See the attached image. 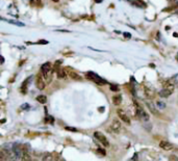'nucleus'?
<instances>
[{"label":"nucleus","mask_w":178,"mask_h":161,"mask_svg":"<svg viewBox=\"0 0 178 161\" xmlns=\"http://www.w3.org/2000/svg\"><path fill=\"white\" fill-rule=\"evenodd\" d=\"M44 76H43V74H42V72L41 73H39L38 75H36V87H38L39 89H44L45 88V86H46V83H45V81H44Z\"/></svg>","instance_id":"obj_4"},{"label":"nucleus","mask_w":178,"mask_h":161,"mask_svg":"<svg viewBox=\"0 0 178 161\" xmlns=\"http://www.w3.org/2000/svg\"><path fill=\"white\" fill-rule=\"evenodd\" d=\"M136 115H138V117H140L142 121L148 122L149 121V115L148 113H147L145 110H143L140 106H139V104H136Z\"/></svg>","instance_id":"obj_3"},{"label":"nucleus","mask_w":178,"mask_h":161,"mask_svg":"<svg viewBox=\"0 0 178 161\" xmlns=\"http://www.w3.org/2000/svg\"><path fill=\"white\" fill-rule=\"evenodd\" d=\"M7 22L11 24H14V25H17V26H20V27H23L24 26V23L22 22H19V21H13V20H7Z\"/></svg>","instance_id":"obj_22"},{"label":"nucleus","mask_w":178,"mask_h":161,"mask_svg":"<svg viewBox=\"0 0 178 161\" xmlns=\"http://www.w3.org/2000/svg\"><path fill=\"white\" fill-rule=\"evenodd\" d=\"M110 129H112V131L118 133V132L121 130V123H120L118 120H114L112 125H110Z\"/></svg>","instance_id":"obj_9"},{"label":"nucleus","mask_w":178,"mask_h":161,"mask_svg":"<svg viewBox=\"0 0 178 161\" xmlns=\"http://www.w3.org/2000/svg\"><path fill=\"white\" fill-rule=\"evenodd\" d=\"M144 91H145V95H146V97L150 98V99L154 98V96H155V89L153 88L152 86H145Z\"/></svg>","instance_id":"obj_10"},{"label":"nucleus","mask_w":178,"mask_h":161,"mask_svg":"<svg viewBox=\"0 0 178 161\" xmlns=\"http://www.w3.org/2000/svg\"><path fill=\"white\" fill-rule=\"evenodd\" d=\"M117 113H118V117H120V120H122V121H123L124 123L130 124L129 117H128V115H126V113L124 112L123 110H121V109H118V110H117Z\"/></svg>","instance_id":"obj_7"},{"label":"nucleus","mask_w":178,"mask_h":161,"mask_svg":"<svg viewBox=\"0 0 178 161\" xmlns=\"http://www.w3.org/2000/svg\"><path fill=\"white\" fill-rule=\"evenodd\" d=\"M177 14H178V11H177Z\"/></svg>","instance_id":"obj_36"},{"label":"nucleus","mask_w":178,"mask_h":161,"mask_svg":"<svg viewBox=\"0 0 178 161\" xmlns=\"http://www.w3.org/2000/svg\"><path fill=\"white\" fill-rule=\"evenodd\" d=\"M61 64H62V60H57V62H55V66H59Z\"/></svg>","instance_id":"obj_31"},{"label":"nucleus","mask_w":178,"mask_h":161,"mask_svg":"<svg viewBox=\"0 0 178 161\" xmlns=\"http://www.w3.org/2000/svg\"><path fill=\"white\" fill-rule=\"evenodd\" d=\"M169 161H178V157L175 155H171L169 158Z\"/></svg>","instance_id":"obj_25"},{"label":"nucleus","mask_w":178,"mask_h":161,"mask_svg":"<svg viewBox=\"0 0 178 161\" xmlns=\"http://www.w3.org/2000/svg\"><path fill=\"white\" fill-rule=\"evenodd\" d=\"M159 146H160L163 150L165 151H170L173 149V144H171V142L169 141H166V140H163V141H160V144H159Z\"/></svg>","instance_id":"obj_11"},{"label":"nucleus","mask_w":178,"mask_h":161,"mask_svg":"<svg viewBox=\"0 0 178 161\" xmlns=\"http://www.w3.org/2000/svg\"><path fill=\"white\" fill-rule=\"evenodd\" d=\"M52 160H53V155L51 153H46L42 158V161H52Z\"/></svg>","instance_id":"obj_17"},{"label":"nucleus","mask_w":178,"mask_h":161,"mask_svg":"<svg viewBox=\"0 0 178 161\" xmlns=\"http://www.w3.org/2000/svg\"><path fill=\"white\" fill-rule=\"evenodd\" d=\"M32 79V77H29V78H27L25 81L23 82V84H22L21 86V91L22 94H26V91H27V87H28V84L30 83V80Z\"/></svg>","instance_id":"obj_14"},{"label":"nucleus","mask_w":178,"mask_h":161,"mask_svg":"<svg viewBox=\"0 0 178 161\" xmlns=\"http://www.w3.org/2000/svg\"><path fill=\"white\" fill-rule=\"evenodd\" d=\"M112 103L115 104L116 106L120 105L122 103V96L121 95H116L112 97Z\"/></svg>","instance_id":"obj_15"},{"label":"nucleus","mask_w":178,"mask_h":161,"mask_svg":"<svg viewBox=\"0 0 178 161\" xmlns=\"http://www.w3.org/2000/svg\"><path fill=\"white\" fill-rule=\"evenodd\" d=\"M41 72L43 75L48 74L49 72H51V64L50 62H45L42 67H41Z\"/></svg>","instance_id":"obj_12"},{"label":"nucleus","mask_w":178,"mask_h":161,"mask_svg":"<svg viewBox=\"0 0 178 161\" xmlns=\"http://www.w3.org/2000/svg\"><path fill=\"white\" fill-rule=\"evenodd\" d=\"M110 89H112V91H118L119 89V86L118 85H114V84H110Z\"/></svg>","instance_id":"obj_24"},{"label":"nucleus","mask_w":178,"mask_h":161,"mask_svg":"<svg viewBox=\"0 0 178 161\" xmlns=\"http://www.w3.org/2000/svg\"><path fill=\"white\" fill-rule=\"evenodd\" d=\"M95 1H96V2H97V3H100V2H101V1H102V0H95Z\"/></svg>","instance_id":"obj_33"},{"label":"nucleus","mask_w":178,"mask_h":161,"mask_svg":"<svg viewBox=\"0 0 178 161\" xmlns=\"http://www.w3.org/2000/svg\"><path fill=\"white\" fill-rule=\"evenodd\" d=\"M157 106H158V108H161V109H163L166 107V104L163 103V102H160V101H158L157 102Z\"/></svg>","instance_id":"obj_23"},{"label":"nucleus","mask_w":178,"mask_h":161,"mask_svg":"<svg viewBox=\"0 0 178 161\" xmlns=\"http://www.w3.org/2000/svg\"><path fill=\"white\" fill-rule=\"evenodd\" d=\"M30 4L34 5V7H42L43 3L41 0H30Z\"/></svg>","instance_id":"obj_21"},{"label":"nucleus","mask_w":178,"mask_h":161,"mask_svg":"<svg viewBox=\"0 0 178 161\" xmlns=\"http://www.w3.org/2000/svg\"><path fill=\"white\" fill-rule=\"evenodd\" d=\"M97 152L99 153V154L103 155V156H104V155H105V151H104V150H101V149H98V150H97Z\"/></svg>","instance_id":"obj_27"},{"label":"nucleus","mask_w":178,"mask_h":161,"mask_svg":"<svg viewBox=\"0 0 178 161\" xmlns=\"http://www.w3.org/2000/svg\"><path fill=\"white\" fill-rule=\"evenodd\" d=\"M39 44H48L47 41H39Z\"/></svg>","instance_id":"obj_30"},{"label":"nucleus","mask_w":178,"mask_h":161,"mask_svg":"<svg viewBox=\"0 0 178 161\" xmlns=\"http://www.w3.org/2000/svg\"><path fill=\"white\" fill-rule=\"evenodd\" d=\"M62 161H66V160H62Z\"/></svg>","instance_id":"obj_35"},{"label":"nucleus","mask_w":178,"mask_h":161,"mask_svg":"<svg viewBox=\"0 0 178 161\" xmlns=\"http://www.w3.org/2000/svg\"><path fill=\"white\" fill-rule=\"evenodd\" d=\"M87 78L90 79V80H92V81H94V82H96L97 84H105L106 83V81L104 80L103 78H101L99 75H97L94 72H88Z\"/></svg>","instance_id":"obj_2"},{"label":"nucleus","mask_w":178,"mask_h":161,"mask_svg":"<svg viewBox=\"0 0 178 161\" xmlns=\"http://www.w3.org/2000/svg\"><path fill=\"white\" fill-rule=\"evenodd\" d=\"M21 161H32V159H31V157H30L29 153L24 152V153H23V155H22Z\"/></svg>","instance_id":"obj_20"},{"label":"nucleus","mask_w":178,"mask_h":161,"mask_svg":"<svg viewBox=\"0 0 178 161\" xmlns=\"http://www.w3.org/2000/svg\"><path fill=\"white\" fill-rule=\"evenodd\" d=\"M52 1H53V2H58L59 0H52Z\"/></svg>","instance_id":"obj_34"},{"label":"nucleus","mask_w":178,"mask_h":161,"mask_svg":"<svg viewBox=\"0 0 178 161\" xmlns=\"http://www.w3.org/2000/svg\"><path fill=\"white\" fill-rule=\"evenodd\" d=\"M66 130H68V131H72V132H76L77 131L75 128H72V127H66Z\"/></svg>","instance_id":"obj_26"},{"label":"nucleus","mask_w":178,"mask_h":161,"mask_svg":"<svg viewBox=\"0 0 178 161\" xmlns=\"http://www.w3.org/2000/svg\"><path fill=\"white\" fill-rule=\"evenodd\" d=\"M103 110H104L103 107H101V108H99V111H101V112H103Z\"/></svg>","instance_id":"obj_32"},{"label":"nucleus","mask_w":178,"mask_h":161,"mask_svg":"<svg viewBox=\"0 0 178 161\" xmlns=\"http://www.w3.org/2000/svg\"><path fill=\"white\" fill-rule=\"evenodd\" d=\"M146 105H147V107L149 108V110H150V112L152 113V115H157V109H156V107H155V105L152 103V102H151V101H147L146 102Z\"/></svg>","instance_id":"obj_13"},{"label":"nucleus","mask_w":178,"mask_h":161,"mask_svg":"<svg viewBox=\"0 0 178 161\" xmlns=\"http://www.w3.org/2000/svg\"><path fill=\"white\" fill-rule=\"evenodd\" d=\"M13 152L16 155L17 158H22V155H23V146L19 144H15L13 146Z\"/></svg>","instance_id":"obj_6"},{"label":"nucleus","mask_w":178,"mask_h":161,"mask_svg":"<svg viewBox=\"0 0 178 161\" xmlns=\"http://www.w3.org/2000/svg\"><path fill=\"white\" fill-rule=\"evenodd\" d=\"M66 75H67V73H66V70H65V69H61V70L57 71V77H58V78H61V79L65 78Z\"/></svg>","instance_id":"obj_19"},{"label":"nucleus","mask_w":178,"mask_h":161,"mask_svg":"<svg viewBox=\"0 0 178 161\" xmlns=\"http://www.w3.org/2000/svg\"><path fill=\"white\" fill-rule=\"evenodd\" d=\"M173 91H174V84H172V83L169 82L167 84V86H165L160 91H159L158 95L160 96L161 98H168L173 94Z\"/></svg>","instance_id":"obj_1"},{"label":"nucleus","mask_w":178,"mask_h":161,"mask_svg":"<svg viewBox=\"0 0 178 161\" xmlns=\"http://www.w3.org/2000/svg\"><path fill=\"white\" fill-rule=\"evenodd\" d=\"M132 4L136 5V7H143V9H145V7H147L146 3H145L144 1H142V0H132Z\"/></svg>","instance_id":"obj_16"},{"label":"nucleus","mask_w":178,"mask_h":161,"mask_svg":"<svg viewBox=\"0 0 178 161\" xmlns=\"http://www.w3.org/2000/svg\"><path fill=\"white\" fill-rule=\"evenodd\" d=\"M36 101H38L39 103H41V104H45L47 102V97H46V96H44V95H40V96H38V97H36Z\"/></svg>","instance_id":"obj_18"},{"label":"nucleus","mask_w":178,"mask_h":161,"mask_svg":"<svg viewBox=\"0 0 178 161\" xmlns=\"http://www.w3.org/2000/svg\"><path fill=\"white\" fill-rule=\"evenodd\" d=\"M65 70H66L67 74H68L72 79H74V80H80V79H81V77L79 76V75L77 74L76 72H74V71H73L71 68H66Z\"/></svg>","instance_id":"obj_8"},{"label":"nucleus","mask_w":178,"mask_h":161,"mask_svg":"<svg viewBox=\"0 0 178 161\" xmlns=\"http://www.w3.org/2000/svg\"><path fill=\"white\" fill-rule=\"evenodd\" d=\"M22 109H28L29 108V106H28V104H23V105L21 106Z\"/></svg>","instance_id":"obj_28"},{"label":"nucleus","mask_w":178,"mask_h":161,"mask_svg":"<svg viewBox=\"0 0 178 161\" xmlns=\"http://www.w3.org/2000/svg\"><path fill=\"white\" fill-rule=\"evenodd\" d=\"M124 36H125L126 38H131V34L128 33V32H125V33H124Z\"/></svg>","instance_id":"obj_29"},{"label":"nucleus","mask_w":178,"mask_h":161,"mask_svg":"<svg viewBox=\"0 0 178 161\" xmlns=\"http://www.w3.org/2000/svg\"><path fill=\"white\" fill-rule=\"evenodd\" d=\"M94 136H95L96 139H98L100 141V144H103L104 146H109V142H108L106 136H104V134H102L101 132H95L94 133Z\"/></svg>","instance_id":"obj_5"}]
</instances>
